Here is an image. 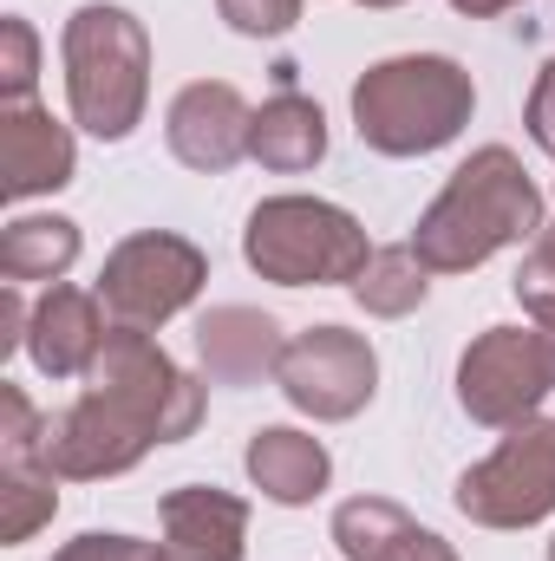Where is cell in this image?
Segmentation results:
<instances>
[{"mask_svg": "<svg viewBox=\"0 0 555 561\" xmlns=\"http://www.w3.org/2000/svg\"><path fill=\"white\" fill-rule=\"evenodd\" d=\"M536 236H543V190L530 183L510 144H484L431 196V209L412 229V249L431 275H471L497 249H517Z\"/></svg>", "mask_w": 555, "mask_h": 561, "instance_id": "cell-1", "label": "cell"}, {"mask_svg": "<svg viewBox=\"0 0 555 561\" xmlns=\"http://www.w3.org/2000/svg\"><path fill=\"white\" fill-rule=\"evenodd\" d=\"M477 112V85L444 53H399L360 72L353 131L380 157H431L457 138Z\"/></svg>", "mask_w": 555, "mask_h": 561, "instance_id": "cell-2", "label": "cell"}, {"mask_svg": "<svg viewBox=\"0 0 555 561\" xmlns=\"http://www.w3.org/2000/svg\"><path fill=\"white\" fill-rule=\"evenodd\" d=\"M59 53H66L72 125L92 131L99 144L132 138L144 125V105H150V33L138 13L112 7V0H86L66 20Z\"/></svg>", "mask_w": 555, "mask_h": 561, "instance_id": "cell-3", "label": "cell"}, {"mask_svg": "<svg viewBox=\"0 0 555 561\" xmlns=\"http://www.w3.org/2000/svg\"><path fill=\"white\" fill-rule=\"evenodd\" d=\"M249 268L275 287H353L360 268L373 262V242L360 216L320 196H269L249 209L242 229Z\"/></svg>", "mask_w": 555, "mask_h": 561, "instance_id": "cell-4", "label": "cell"}, {"mask_svg": "<svg viewBox=\"0 0 555 561\" xmlns=\"http://www.w3.org/2000/svg\"><path fill=\"white\" fill-rule=\"evenodd\" d=\"M209 280V255L190 242V236H170V229H138L125 236L105 268H99V300H105V320L112 327H138L157 333L163 320H177Z\"/></svg>", "mask_w": 555, "mask_h": 561, "instance_id": "cell-5", "label": "cell"}, {"mask_svg": "<svg viewBox=\"0 0 555 561\" xmlns=\"http://www.w3.org/2000/svg\"><path fill=\"white\" fill-rule=\"evenodd\" d=\"M86 386L105 392V399H118V405H132V412L157 431V444H183V437L203 424V405H209V379H190V373H183L150 333H138V327H112V333H105V346H99Z\"/></svg>", "mask_w": 555, "mask_h": 561, "instance_id": "cell-6", "label": "cell"}, {"mask_svg": "<svg viewBox=\"0 0 555 561\" xmlns=\"http://www.w3.org/2000/svg\"><path fill=\"white\" fill-rule=\"evenodd\" d=\"M457 510L477 529H536L555 516V419L510 424V437L457 477Z\"/></svg>", "mask_w": 555, "mask_h": 561, "instance_id": "cell-7", "label": "cell"}, {"mask_svg": "<svg viewBox=\"0 0 555 561\" xmlns=\"http://www.w3.org/2000/svg\"><path fill=\"white\" fill-rule=\"evenodd\" d=\"M555 392V366L543 327H490L457 359V405L490 431L536 419V405Z\"/></svg>", "mask_w": 555, "mask_h": 561, "instance_id": "cell-8", "label": "cell"}, {"mask_svg": "<svg viewBox=\"0 0 555 561\" xmlns=\"http://www.w3.org/2000/svg\"><path fill=\"white\" fill-rule=\"evenodd\" d=\"M275 386L294 412H307L320 424H347V419H360L373 405V392H380V353H373L366 333L307 327V333L287 340V353L275 366Z\"/></svg>", "mask_w": 555, "mask_h": 561, "instance_id": "cell-9", "label": "cell"}, {"mask_svg": "<svg viewBox=\"0 0 555 561\" xmlns=\"http://www.w3.org/2000/svg\"><path fill=\"white\" fill-rule=\"evenodd\" d=\"M157 444V431L125 412L118 399L105 392H79L59 419H46V463L59 470V483H105V477H125L138 470L144 450Z\"/></svg>", "mask_w": 555, "mask_h": 561, "instance_id": "cell-10", "label": "cell"}, {"mask_svg": "<svg viewBox=\"0 0 555 561\" xmlns=\"http://www.w3.org/2000/svg\"><path fill=\"white\" fill-rule=\"evenodd\" d=\"M249 125H256V112H249V99L229 79H196V85H183L170 99L163 144H170V157L183 170L223 176V170H236L249 157Z\"/></svg>", "mask_w": 555, "mask_h": 561, "instance_id": "cell-11", "label": "cell"}, {"mask_svg": "<svg viewBox=\"0 0 555 561\" xmlns=\"http://www.w3.org/2000/svg\"><path fill=\"white\" fill-rule=\"evenodd\" d=\"M105 300L86 294V287H46L33 300V320H26V359L46 373V379H86L99 346H105Z\"/></svg>", "mask_w": 555, "mask_h": 561, "instance_id": "cell-12", "label": "cell"}, {"mask_svg": "<svg viewBox=\"0 0 555 561\" xmlns=\"http://www.w3.org/2000/svg\"><path fill=\"white\" fill-rule=\"evenodd\" d=\"M72 170H79V144L53 112H39V105H7L0 112V190L13 203L66 190Z\"/></svg>", "mask_w": 555, "mask_h": 561, "instance_id": "cell-13", "label": "cell"}, {"mask_svg": "<svg viewBox=\"0 0 555 561\" xmlns=\"http://www.w3.org/2000/svg\"><path fill=\"white\" fill-rule=\"evenodd\" d=\"M163 561H242L249 549V503L209 483H183L157 503Z\"/></svg>", "mask_w": 555, "mask_h": 561, "instance_id": "cell-14", "label": "cell"}, {"mask_svg": "<svg viewBox=\"0 0 555 561\" xmlns=\"http://www.w3.org/2000/svg\"><path fill=\"white\" fill-rule=\"evenodd\" d=\"M281 353H287V340H281L275 313H262V307H209L196 320V359H203L209 386H262V379H275Z\"/></svg>", "mask_w": 555, "mask_h": 561, "instance_id": "cell-15", "label": "cell"}, {"mask_svg": "<svg viewBox=\"0 0 555 561\" xmlns=\"http://www.w3.org/2000/svg\"><path fill=\"white\" fill-rule=\"evenodd\" d=\"M333 542L347 561H457V549L418 529L393 496H347L333 510Z\"/></svg>", "mask_w": 555, "mask_h": 561, "instance_id": "cell-16", "label": "cell"}, {"mask_svg": "<svg viewBox=\"0 0 555 561\" xmlns=\"http://www.w3.org/2000/svg\"><path fill=\"white\" fill-rule=\"evenodd\" d=\"M242 463H249V483H256L269 503H281V510L314 503V496L327 490V477H333L327 444L307 437V431H294V424H262V431L249 437Z\"/></svg>", "mask_w": 555, "mask_h": 561, "instance_id": "cell-17", "label": "cell"}, {"mask_svg": "<svg viewBox=\"0 0 555 561\" xmlns=\"http://www.w3.org/2000/svg\"><path fill=\"white\" fill-rule=\"evenodd\" d=\"M249 157L262 170H275V176L314 170L327 157V112L314 99H301V92H275L249 125Z\"/></svg>", "mask_w": 555, "mask_h": 561, "instance_id": "cell-18", "label": "cell"}, {"mask_svg": "<svg viewBox=\"0 0 555 561\" xmlns=\"http://www.w3.org/2000/svg\"><path fill=\"white\" fill-rule=\"evenodd\" d=\"M72 262H79V222H66V216H20L0 229V275L13 287H26V280L59 287Z\"/></svg>", "mask_w": 555, "mask_h": 561, "instance_id": "cell-19", "label": "cell"}, {"mask_svg": "<svg viewBox=\"0 0 555 561\" xmlns=\"http://www.w3.org/2000/svg\"><path fill=\"white\" fill-rule=\"evenodd\" d=\"M424 294H431V268L418 262L412 242L373 249V262H366L360 280H353V300H360L373 320H406V313L424 307Z\"/></svg>", "mask_w": 555, "mask_h": 561, "instance_id": "cell-20", "label": "cell"}, {"mask_svg": "<svg viewBox=\"0 0 555 561\" xmlns=\"http://www.w3.org/2000/svg\"><path fill=\"white\" fill-rule=\"evenodd\" d=\"M59 510V470L53 463H0V542H26Z\"/></svg>", "mask_w": 555, "mask_h": 561, "instance_id": "cell-21", "label": "cell"}, {"mask_svg": "<svg viewBox=\"0 0 555 561\" xmlns=\"http://www.w3.org/2000/svg\"><path fill=\"white\" fill-rule=\"evenodd\" d=\"M33 85H39V33L20 13H7L0 20V99L33 105Z\"/></svg>", "mask_w": 555, "mask_h": 561, "instance_id": "cell-22", "label": "cell"}, {"mask_svg": "<svg viewBox=\"0 0 555 561\" xmlns=\"http://www.w3.org/2000/svg\"><path fill=\"white\" fill-rule=\"evenodd\" d=\"M517 300H523L530 320H555V222H543L536 249L517 268Z\"/></svg>", "mask_w": 555, "mask_h": 561, "instance_id": "cell-23", "label": "cell"}, {"mask_svg": "<svg viewBox=\"0 0 555 561\" xmlns=\"http://www.w3.org/2000/svg\"><path fill=\"white\" fill-rule=\"evenodd\" d=\"M216 13L249 39H281L301 20V0H216Z\"/></svg>", "mask_w": 555, "mask_h": 561, "instance_id": "cell-24", "label": "cell"}, {"mask_svg": "<svg viewBox=\"0 0 555 561\" xmlns=\"http://www.w3.org/2000/svg\"><path fill=\"white\" fill-rule=\"evenodd\" d=\"M53 561H163V542H138V536H79L66 542Z\"/></svg>", "mask_w": 555, "mask_h": 561, "instance_id": "cell-25", "label": "cell"}, {"mask_svg": "<svg viewBox=\"0 0 555 561\" xmlns=\"http://www.w3.org/2000/svg\"><path fill=\"white\" fill-rule=\"evenodd\" d=\"M523 125H530V138H536V150H550V157H555V59L543 66V72H536V85H530Z\"/></svg>", "mask_w": 555, "mask_h": 561, "instance_id": "cell-26", "label": "cell"}, {"mask_svg": "<svg viewBox=\"0 0 555 561\" xmlns=\"http://www.w3.org/2000/svg\"><path fill=\"white\" fill-rule=\"evenodd\" d=\"M26 320H33V313H26V300H20V287L7 280V287H0V353H13V346H26Z\"/></svg>", "mask_w": 555, "mask_h": 561, "instance_id": "cell-27", "label": "cell"}, {"mask_svg": "<svg viewBox=\"0 0 555 561\" xmlns=\"http://www.w3.org/2000/svg\"><path fill=\"white\" fill-rule=\"evenodd\" d=\"M457 13H471V20H497V13H510V7H523V0H451Z\"/></svg>", "mask_w": 555, "mask_h": 561, "instance_id": "cell-28", "label": "cell"}, {"mask_svg": "<svg viewBox=\"0 0 555 561\" xmlns=\"http://www.w3.org/2000/svg\"><path fill=\"white\" fill-rule=\"evenodd\" d=\"M543 327V346H550V366H555V320H536Z\"/></svg>", "mask_w": 555, "mask_h": 561, "instance_id": "cell-29", "label": "cell"}, {"mask_svg": "<svg viewBox=\"0 0 555 561\" xmlns=\"http://www.w3.org/2000/svg\"><path fill=\"white\" fill-rule=\"evenodd\" d=\"M360 7H406V0H360Z\"/></svg>", "mask_w": 555, "mask_h": 561, "instance_id": "cell-30", "label": "cell"}, {"mask_svg": "<svg viewBox=\"0 0 555 561\" xmlns=\"http://www.w3.org/2000/svg\"><path fill=\"white\" fill-rule=\"evenodd\" d=\"M550 561H555V542H550Z\"/></svg>", "mask_w": 555, "mask_h": 561, "instance_id": "cell-31", "label": "cell"}]
</instances>
